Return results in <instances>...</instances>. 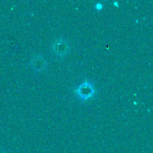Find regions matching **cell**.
<instances>
[{
  "label": "cell",
  "mask_w": 153,
  "mask_h": 153,
  "mask_svg": "<svg viewBox=\"0 0 153 153\" xmlns=\"http://www.w3.org/2000/svg\"><path fill=\"white\" fill-rule=\"evenodd\" d=\"M77 94L80 96L81 99L83 100H87L90 99L91 96L94 95V90L92 88L91 85L89 84V82H84L83 84H82L81 86H79L76 90Z\"/></svg>",
  "instance_id": "cell-1"
}]
</instances>
